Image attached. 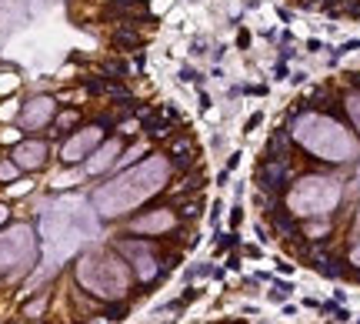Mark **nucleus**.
<instances>
[{
  "label": "nucleus",
  "mask_w": 360,
  "mask_h": 324,
  "mask_svg": "<svg viewBox=\"0 0 360 324\" xmlns=\"http://www.w3.org/2000/svg\"><path fill=\"white\" fill-rule=\"evenodd\" d=\"M144 44V37L133 30L131 24H124V27H117L114 30V51H120V54H131V51H137Z\"/></svg>",
  "instance_id": "9b49d317"
},
{
  "label": "nucleus",
  "mask_w": 360,
  "mask_h": 324,
  "mask_svg": "<svg viewBox=\"0 0 360 324\" xmlns=\"http://www.w3.org/2000/svg\"><path fill=\"white\" fill-rule=\"evenodd\" d=\"M124 151V144H120V137H104L100 144H97V151L87 157V171L91 174H104L111 171L117 164V157Z\"/></svg>",
  "instance_id": "6e6552de"
},
{
  "label": "nucleus",
  "mask_w": 360,
  "mask_h": 324,
  "mask_svg": "<svg viewBox=\"0 0 360 324\" xmlns=\"http://www.w3.org/2000/svg\"><path fill=\"white\" fill-rule=\"evenodd\" d=\"M54 117H57V100L54 97H30L23 107H20V131H44V127H50L54 124Z\"/></svg>",
  "instance_id": "39448f33"
},
{
  "label": "nucleus",
  "mask_w": 360,
  "mask_h": 324,
  "mask_svg": "<svg viewBox=\"0 0 360 324\" xmlns=\"http://www.w3.org/2000/svg\"><path fill=\"white\" fill-rule=\"evenodd\" d=\"M167 181H171V161L160 157V154H153L151 161L137 164L124 177H117L107 188H100L94 201L104 217H117V214H127L131 208L144 204L153 194H160Z\"/></svg>",
  "instance_id": "f257e3e1"
},
{
  "label": "nucleus",
  "mask_w": 360,
  "mask_h": 324,
  "mask_svg": "<svg viewBox=\"0 0 360 324\" xmlns=\"http://www.w3.org/2000/svg\"><path fill=\"white\" fill-rule=\"evenodd\" d=\"M104 137H107V131H104L100 124L77 127V131H70V137L64 141V147H60V161H64V164H80V161H87V157L97 151V144H100Z\"/></svg>",
  "instance_id": "20e7f679"
},
{
  "label": "nucleus",
  "mask_w": 360,
  "mask_h": 324,
  "mask_svg": "<svg viewBox=\"0 0 360 324\" xmlns=\"http://www.w3.org/2000/svg\"><path fill=\"white\" fill-rule=\"evenodd\" d=\"M350 261H354V264L360 267V244H357V248H354V254H350Z\"/></svg>",
  "instance_id": "a211bd4d"
},
{
  "label": "nucleus",
  "mask_w": 360,
  "mask_h": 324,
  "mask_svg": "<svg viewBox=\"0 0 360 324\" xmlns=\"http://www.w3.org/2000/svg\"><path fill=\"white\" fill-rule=\"evenodd\" d=\"M347 114H350V120L357 124V131H360V91H354V94L347 97Z\"/></svg>",
  "instance_id": "dca6fc26"
},
{
  "label": "nucleus",
  "mask_w": 360,
  "mask_h": 324,
  "mask_svg": "<svg viewBox=\"0 0 360 324\" xmlns=\"http://www.w3.org/2000/svg\"><path fill=\"white\" fill-rule=\"evenodd\" d=\"M144 151H147V144H133L131 151H120V157H117V164H114V168H117V171L131 168V164H133V161H137V157H140Z\"/></svg>",
  "instance_id": "ddd939ff"
},
{
  "label": "nucleus",
  "mask_w": 360,
  "mask_h": 324,
  "mask_svg": "<svg viewBox=\"0 0 360 324\" xmlns=\"http://www.w3.org/2000/svg\"><path fill=\"white\" fill-rule=\"evenodd\" d=\"M7 214H10V210H7V204H0V224L7 221Z\"/></svg>",
  "instance_id": "6ab92c4d"
},
{
  "label": "nucleus",
  "mask_w": 360,
  "mask_h": 324,
  "mask_svg": "<svg viewBox=\"0 0 360 324\" xmlns=\"http://www.w3.org/2000/svg\"><path fill=\"white\" fill-rule=\"evenodd\" d=\"M80 120H84V114L77 111V107H64L57 117H54V131H50V137H64V134H70L80 127Z\"/></svg>",
  "instance_id": "9d476101"
},
{
  "label": "nucleus",
  "mask_w": 360,
  "mask_h": 324,
  "mask_svg": "<svg viewBox=\"0 0 360 324\" xmlns=\"http://www.w3.org/2000/svg\"><path fill=\"white\" fill-rule=\"evenodd\" d=\"M47 157H50V147L40 137H27V141L20 137L14 144V151H10V161L17 164L20 171H40L47 164Z\"/></svg>",
  "instance_id": "423d86ee"
},
{
  "label": "nucleus",
  "mask_w": 360,
  "mask_h": 324,
  "mask_svg": "<svg viewBox=\"0 0 360 324\" xmlns=\"http://www.w3.org/2000/svg\"><path fill=\"white\" fill-rule=\"evenodd\" d=\"M337 201H341V181L310 174V177H301L290 188L287 214H294V217H323V214H330L337 208Z\"/></svg>",
  "instance_id": "7ed1b4c3"
},
{
  "label": "nucleus",
  "mask_w": 360,
  "mask_h": 324,
  "mask_svg": "<svg viewBox=\"0 0 360 324\" xmlns=\"http://www.w3.org/2000/svg\"><path fill=\"white\" fill-rule=\"evenodd\" d=\"M17 87H20V77L14 74V71H3V74H0V97H3V94H14Z\"/></svg>",
  "instance_id": "4468645a"
},
{
  "label": "nucleus",
  "mask_w": 360,
  "mask_h": 324,
  "mask_svg": "<svg viewBox=\"0 0 360 324\" xmlns=\"http://www.w3.org/2000/svg\"><path fill=\"white\" fill-rule=\"evenodd\" d=\"M290 137L301 144L303 151H310L321 161H330V164H341V161H354L357 157V141L343 131V124L330 114H317V111H307V114H297L294 120V131Z\"/></svg>",
  "instance_id": "f03ea898"
},
{
  "label": "nucleus",
  "mask_w": 360,
  "mask_h": 324,
  "mask_svg": "<svg viewBox=\"0 0 360 324\" xmlns=\"http://www.w3.org/2000/svg\"><path fill=\"white\" fill-rule=\"evenodd\" d=\"M17 174H20V168L10 161V157H3V161H0V184H7V181H17Z\"/></svg>",
  "instance_id": "2eb2a0df"
},
{
  "label": "nucleus",
  "mask_w": 360,
  "mask_h": 324,
  "mask_svg": "<svg viewBox=\"0 0 360 324\" xmlns=\"http://www.w3.org/2000/svg\"><path fill=\"white\" fill-rule=\"evenodd\" d=\"M131 228L140 231V234H151V237H157V234H167V231L177 228V214H173L171 208L144 210L140 217H133V221H131Z\"/></svg>",
  "instance_id": "0eeeda50"
},
{
  "label": "nucleus",
  "mask_w": 360,
  "mask_h": 324,
  "mask_svg": "<svg viewBox=\"0 0 360 324\" xmlns=\"http://www.w3.org/2000/svg\"><path fill=\"white\" fill-rule=\"evenodd\" d=\"M167 161H171L177 171H193L197 168V144H193V137H187V134L184 137H173Z\"/></svg>",
  "instance_id": "1a4fd4ad"
},
{
  "label": "nucleus",
  "mask_w": 360,
  "mask_h": 324,
  "mask_svg": "<svg viewBox=\"0 0 360 324\" xmlns=\"http://www.w3.org/2000/svg\"><path fill=\"white\" fill-rule=\"evenodd\" d=\"M0 141H3V144H17V141H20V131H17V127H3Z\"/></svg>",
  "instance_id": "f3484780"
},
{
  "label": "nucleus",
  "mask_w": 360,
  "mask_h": 324,
  "mask_svg": "<svg viewBox=\"0 0 360 324\" xmlns=\"http://www.w3.org/2000/svg\"><path fill=\"white\" fill-rule=\"evenodd\" d=\"M100 74L107 77V80H127L131 67H127V60H104L100 64Z\"/></svg>",
  "instance_id": "f8f14e48"
}]
</instances>
